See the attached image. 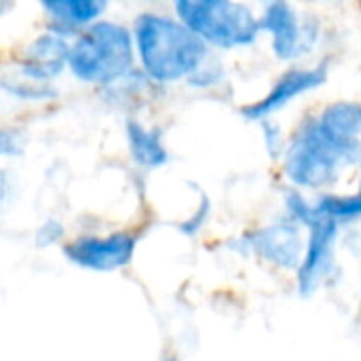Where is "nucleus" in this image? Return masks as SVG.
<instances>
[{
	"label": "nucleus",
	"instance_id": "obj_8",
	"mask_svg": "<svg viewBox=\"0 0 361 361\" xmlns=\"http://www.w3.org/2000/svg\"><path fill=\"white\" fill-rule=\"evenodd\" d=\"M237 247L245 254H256L264 262L279 269H298L305 252L300 222H296L294 218L277 220L254 233L243 235Z\"/></svg>",
	"mask_w": 361,
	"mask_h": 361
},
{
	"label": "nucleus",
	"instance_id": "obj_4",
	"mask_svg": "<svg viewBox=\"0 0 361 361\" xmlns=\"http://www.w3.org/2000/svg\"><path fill=\"white\" fill-rule=\"evenodd\" d=\"M173 15L207 47L233 51L252 47L260 36L256 13L239 0H169Z\"/></svg>",
	"mask_w": 361,
	"mask_h": 361
},
{
	"label": "nucleus",
	"instance_id": "obj_16",
	"mask_svg": "<svg viewBox=\"0 0 361 361\" xmlns=\"http://www.w3.org/2000/svg\"><path fill=\"white\" fill-rule=\"evenodd\" d=\"M226 76V70H224V63L220 61V57L212 51L188 76H186V85L190 89H199V91H205V89H214L218 87Z\"/></svg>",
	"mask_w": 361,
	"mask_h": 361
},
{
	"label": "nucleus",
	"instance_id": "obj_14",
	"mask_svg": "<svg viewBox=\"0 0 361 361\" xmlns=\"http://www.w3.org/2000/svg\"><path fill=\"white\" fill-rule=\"evenodd\" d=\"M317 121L334 135L360 142L361 137V104L360 102H334L324 108Z\"/></svg>",
	"mask_w": 361,
	"mask_h": 361
},
{
	"label": "nucleus",
	"instance_id": "obj_9",
	"mask_svg": "<svg viewBox=\"0 0 361 361\" xmlns=\"http://www.w3.org/2000/svg\"><path fill=\"white\" fill-rule=\"evenodd\" d=\"M336 239H338V222L315 209V218L309 222V241L305 245L302 260L296 273L298 292L302 296H311L328 275L334 262Z\"/></svg>",
	"mask_w": 361,
	"mask_h": 361
},
{
	"label": "nucleus",
	"instance_id": "obj_22",
	"mask_svg": "<svg viewBox=\"0 0 361 361\" xmlns=\"http://www.w3.org/2000/svg\"><path fill=\"white\" fill-rule=\"evenodd\" d=\"M137 2H142V4H165V2H169V0H137Z\"/></svg>",
	"mask_w": 361,
	"mask_h": 361
},
{
	"label": "nucleus",
	"instance_id": "obj_15",
	"mask_svg": "<svg viewBox=\"0 0 361 361\" xmlns=\"http://www.w3.org/2000/svg\"><path fill=\"white\" fill-rule=\"evenodd\" d=\"M315 209L332 220L353 222L361 218V190L357 195H322L315 203Z\"/></svg>",
	"mask_w": 361,
	"mask_h": 361
},
{
	"label": "nucleus",
	"instance_id": "obj_3",
	"mask_svg": "<svg viewBox=\"0 0 361 361\" xmlns=\"http://www.w3.org/2000/svg\"><path fill=\"white\" fill-rule=\"evenodd\" d=\"M361 159V142H349L328 131L317 118L307 121L286 148V176L298 188L319 190Z\"/></svg>",
	"mask_w": 361,
	"mask_h": 361
},
{
	"label": "nucleus",
	"instance_id": "obj_21",
	"mask_svg": "<svg viewBox=\"0 0 361 361\" xmlns=\"http://www.w3.org/2000/svg\"><path fill=\"white\" fill-rule=\"evenodd\" d=\"M260 123H262V133H264L267 150L275 157L281 150V131L277 127H273V123L269 118H260Z\"/></svg>",
	"mask_w": 361,
	"mask_h": 361
},
{
	"label": "nucleus",
	"instance_id": "obj_2",
	"mask_svg": "<svg viewBox=\"0 0 361 361\" xmlns=\"http://www.w3.org/2000/svg\"><path fill=\"white\" fill-rule=\"evenodd\" d=\"M137 66L131 25L99 17L78 30L70 40L68 76L80 85L106 89Z\"/></svg>",
	"mask_w": 361,
	"mask_h": 361
},
{
	"label": "nucleus",
	"instance_id": "obj_18",
	"mask_svg": "<svg viewBox=\"0 0 361 361\" xmlns=\"http://www.w3.org/2000/svg\"><path fill=\"white\" fill-rule=\"evenodd\" d=\"M27 148V137L19 127L0 125V161H15L23 157Z\"/></svg>",
	"mask_w": 361,
	"mask_h": 361
},
{
	"label": "nucleus",
	"instance_id": "obj_1",
	"mask_svg": "<svg viewBox=\"0 0 361 361\" xmlns=\"http://www.w3.org/2000/svg\"><path fill=\"white\" fill-rule=\"evenodd\" d=\"M137 68L159 87L184 82L186 76L214 51L173 11L142 8L131 19Z\"/></svg>",
	"mask_w": 361,
	"mask_h": 361
},
{
	"label": "nucleus",
	"instance_id": "obj_12",
	"mask_svg": "<svg viewBox=\"0 0 361 361\" xmlns=\"http://www.w3.org/2000/svg\"><path fill=\"white\" fill-rule=\"evenodd\" d=\"M49 27L74 36L85 25L108 13L110 0H36Z\"/></svg>",
	"mask_w": 361,
	"mask_h": 361
},
{
	"label": "nucleus",
	"instance_id": "obj_6",
	"mask_svg": "<svg viewBox=\"0 0 361 361\" xmlns=\"http://www.w3.org/2000/svg\"><path fill=\"white\" fill-rule=\"evenodd\" d=\"M260 32L271 36V47L277 59L292 61L309 53L317 38L313 23H302L290 0H260Z\"/></svg>",
	"mask_w": 361,
	"mask_h": 361
},
{
	"label": "nucleus",
	"instance_id": "obj_17",
	"mask_svg": "<svg viewBox=\"0 0 361 361\" xmlns=\"http://www.w3.org/2000/svg\"><path fill=\"white\" fill-rule=\"evenodd\" d=\"M68 239V226L63 220L51 216L44 218L32 233L34 247L38 250H49V247H61V243Z\"/></svg>",
	"mask_w": 361,
	"mask_h": 361
},
{
	"label": "nucleus",
	"instance_id": "obj_5",
	"mask_svg": "<svg viewBox=\"0 0 361 361\" xmlns=\"http://www.w3.org/2000/svg\"><path fill=\"white\" fill-rule=\"evenodd\" d=\"M137 235L125 228L110 233H85L61 243L68 264L89 273H116L127 269L137 254Z\"/></svg>",
	"mask_w": 361,
	"mask_h": 361
},
{
	"label": "nucleus",
	"instance_id": "obj_20",
	"mask_svg": "<svg viewBox=\"0 0 361 361\" xmlns=\"http://www.w3.org/2000/svg\"><path fill=\"white\" fill-rule=\"evenodd\" d=\"M17 197V178L15 171L6 165H0V209L6 207Z\"/></svg>",
	"mask_w": 361,
	"mask_h": 361
},
{
	"label": "nucleus",
	"instance_id": "obj_13",
	"mask_svg": "<svg viewBox=\"0 0 361 361\" xmlns=\"http://www.w3.org/2000/svg\"><path fill=\"white\" fill-rule=\"evenodd\" d=\"M0 93L17 104H27V106H42L59 99L61 91L57 82H44V80H34L17 72L13 66L8 70L0 72Z\"/></svg>",
	"mask_w": 361,
	"mask_h": 361
},
{
	"label": "nucleus",
	"instance_id": "obj_23",
	"mask_svg": "<svg viewBox=\"0 0 361 361\" xmlns=\"http://www.w3.org/2000/svg\"><path fill=\"white\" fill-rule=\"evenodd\" d=\"M360 161H361V159H360Z\"/></svg>",
	"mask_w": 361,
	"mask_h": 361
},
{
	"label": "nucleus",
	"instance_id": "obj_10",
	"mask_svg": "<svg viewBox=\"0 0 361 361\" xmlns=\"http://www.w3.org/2000/svg\"><path fill=\"white\" fill-rule=\"evenodd\" d=\"M328 80V63H319L313 68H294L288 70L275 85L273 89L258 102L243 106L241 114L250 121H260L269 118L271 114L283 110L292 99L305 95L307 91H313L322 87Z\"/></svg>",
	"mask_w": 361,
	"mask_h": 361
},
{
	"label": "nucleus",
	"instance_id": "obj_19",
	"mask_svg": "<svg viewBox=\"0 0 361 361\" xmlns=\"http://www.w3.org/2000/svg\"><path fill=\"white\" fill-rule=\"evenodd\" d=\"M209 214H212V201H209V197H207L205 192H201V197H199V203H197L195 212H192L188 218H184L182 222H178V224H176L178 233H180V235H184V237H197V235L203 231V226L207 224Z\"/></svg>",
	"mask_w": 361,
	"mask_h": 361
},
{
	"label": "nucleus",
	"instance_id": "obj_7",
	"mask_svg": "<svg viewBox=\"0 0 361 361\" xmlns=\"http://www.w3.org/2000/svg\"><path fill=\"white\" fill-rule=\"evenodd\" d=\"M70 40V36L44 25L21 47L13 68L27 78L57 82L68 72Z\"/></svg>",
	"mask_w": 361,
	"mask_h": 361
},
{
	"label": "nucleus",
	"instance_id": "obj_11",
	"mask_svg": "<svg viewBox=\"0 0 361 361\" xmlns=\"http://www.w3.org/2000/svg\"><path fill=\"white\" fill-rule=\"evenodd\" d=\"M123 135L129 152V161L142 171H157L171 161V152L165 144V133L159 125H148L137 116H127Z\"/></svg>",
	"mask_w": 361,
	"mask_h": 361
}]
</instances>
